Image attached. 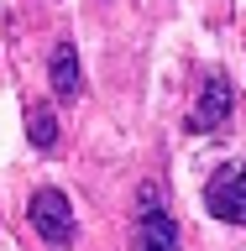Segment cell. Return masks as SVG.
Wrapping results in <instances>:
<instances>
[{"instance_id": "obj_7", "label": "cell", "mask_w": 246, "mask_h": 251, "mask_svg": "<svg viewBox=\"0 0 246 251\" xmlns=\"http://www.w3.org/2000/svg\"><path fill=\"white\" fill-rule=\"evenodd\" d=\"M147 209H157V183H141V215Z\"/></svg>"}, {"instance_id": "obj_3", "label": "cell", "mask_w": 246, "mask_h": 251, "mask_svg": "<svg viewBox=\"0 0 246 251\" xmlns=\"http://www.w3.org/2000/svg\"><path fill=\"white\" fill-rule=\"evenodd\" d=\"M225 115H231V78L210 74L199 89V105L189 115V131H215V126H225Z\"/></svg>"}, {"instance_id": "obj_6", "label": "cell", "mask_w": 246, "mask_h": 251, "mask_svg": "<svg viewBox=\"0 0 246 251\" xmlns=\"http://www.w3.org/2000/svg\"><path fill=\"white\" fill-rule=\"evenodd\" d=\"M27 141L37 147V152H58V115L37 100V105H27Z\"/></svg>"}, {"instance_id": "obj_5", "label": "cell", "mask_w": 246, "mask_h": 251, "mask_svg": "<svg viewBox=\"0 0 246 251\" xmlns=\"http://www.w3.org/2000/svg\"><path fill=\"white\" fill-rule=\"evenodd\" d=\"M137 246L141 251H178V230H173V220L163 209H147L137 225Z\"/></svg>"}, {"instance_id": "obj_8", "label": "cell", "mask_w": 246, "mask_h": 251, "mask_svg": "<svg viewBox=\"0 0 246 251\" xmlns=\"http://www.w3.org/2000/svg\"><path fill=\"white\" fill-rule=\"evenodd\" d=\"M137 251H141V246H137Z\"/></svg>"}, {"instance_id": "obj_2", "label": "cell", "mask_w": 246, "mask_h": 251, "mask_svg": "<svg viewBox=\"0 0 246 251\" xmlns=\"http://www.w3.org/2000/svg\"><path fill=\"white\" fill-rule=\"evenodd\" d=\"M27 220L37 225V235H42L53 251L74 246V209H68V199H63L58 188H37L31 204H27Z\"/></svg>"}, {"instance_id": "obj_4", "label": "cell", "mask_w": 246, "mask_h": 251, "mask_svg": "<svg viewBox=\"0 0 246 251\" xmlns=\"http://www.w3.org/2000/svg\"><path fill=\"white\" fill-rule=\"evenodd\" d=\"M47 74H53V89L63 94V100H79V89H84V74H79V52L68 42L53 47V58H47Z\"/></svg>"}, {"instance_id": "obj_1", "label": "cell", "mask_w": 246, "mask_h": 251, "mask_svg": "<svg viewBox=\"0 0 246 251\" xmlns=\"http://www.w3.org/2000/svg\"><path fill=\"white\" fill-rule=\"evenodd\" d=\"M204 209L215 220H231V225H246V157L215 168V178L204 183Z\"/></svg>"}]
</instances>
